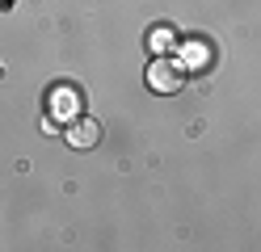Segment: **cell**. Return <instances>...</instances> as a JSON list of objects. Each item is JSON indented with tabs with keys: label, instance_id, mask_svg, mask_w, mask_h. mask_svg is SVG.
Instances as JSON below:
<instances>
[{
	"label": "cell",
	"instance_id": "cell-1",
	"mask_svg": "<svg viewBox=\"0 0 261 252\" xmlns=\"http://www.w3.org/2000/svg\"><path fill=\"white\" fill-rule=\"evenodd\" d=\"M148 84H152L156 93H177V89L186 84V76H181V67H177V63L156 59V63H152V72H148Z\"/></svg>",
	"mask_w": 261,
	"mask_h": 252
},
{
	"label": "cell",
	"instance_id": "cell-2",
	"mask_svg": "<svg viewBox=\"0 0 261 252\" xmlns=\"http://www.w3.org/2000/svg\"><path fill=\"white\" fill-rule=\"evenodd\" d=\"M51 118H63V122L80 118V97H76V89H68V84L51 89Z\"/></svg>",
	"mask_w": 261,
	"mask_h": 252
},
{
	"label": "cell",
	"instance_id": "cell-3",
	"mask_svg": "<svg viewBox=\"0 0 261 252\" xmlns=\"http://www.w3.org/2000/svg\"><path fill=\"white\" fill-rule=\"evenodd\" d=\"M97 139H101V126H97L93 118H72V122H68V143H72V147L85 151V147H93Z\"/></svg>",
	"mask_w": 261,
	"mask_h": 252
},
{
	"label": "cell",
	"instance_id": "cell-4",
	"mask_svg": "<svg viewBox=\"0 0 261 252\" xmlns=\"http://www.w3.org/2000/svg\"><path fill=\"white\" fill-rule=\"evenodd\" d=\"M148 46L156 50V55H169V50L177 46V38H173V30H169V25H156V30L148 34Z\"/></svg>",
	"mask_w": 261,
	"mask_h": 252
},
{
	"label": "cell",
	"instance_id": "cell-5",
	"mask_svg": "<svg viewBox=\"0 0 261 252\" xmlns=\"http://www.w3.org/2000/svg\"><path fill=\"white\" fill-rule=\"evenodd\" d=\"M5 9H13V0H5Z\"/></svg>",
	"mask_w": 261,
	"mask_h": 252
}]
</instances>
